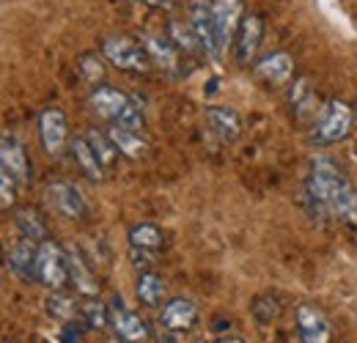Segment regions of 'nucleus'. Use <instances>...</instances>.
<instances>
[{"label":"nucleus","mask_w":357,"mask_h":343,"mask_svg":"<svg viewBox=\"0 0 357 343\" xmlns=\"http://www.w3.org/2000/svg\"><path fill=\"white\" fill-rule=\"evenodd\" d=\"M291 105H294V113L300 116V121H316V116L321 110V105H319V99H316L308 80H297L291 86Z\"/></svg>","instance_id":"obj_21"},{"label":"nucleus","mask_w":357,"mask_h":343,"mask_svg":"<svg viewBox=\"0 0 357 343\" xmlns=\"http://www.w3.org/2000/svg\"><path fill=\"white\" fill-rule=\"evenodd\" d=\"M242 0H212V20H215V33H218V49L220 58L234 44V36L242 22Z\"/></svg>","instance_id":"obj_5"},{"label":"nucleus","mask_w":357,"mask_h":343,"mask_svg":"<svg viewBox=\"0 0 357 343\" xmlns=\"http://www.w3.org/2000/svg\"><path fill=\"white\" fill-rule=\"evenodd\" d=\"M168 39L176 44L184 55H198V52H204V47L198 42V36H195L190 20H187V22H184V20H171V25H168Z\"/></svg>","instance_id":"obj_24"},{"label":"nucleus","mask_w":357,"mask_h":343,"mask_svg":"<svg viewBox=\"0 0 357 343\" xmlns=\"http://www.w3.org/2000/svg\"><path fill=\"white\" fill-rule=\"evenodd\" d=\"M102 52H105V58L113 63V66H119L121 72H132V75H146L154 63H151V58H149V52H146V47L143 42H137L132 36H107L105 42H102Z\"/></svg>","instance_id":"obj_3"},{"label":"nucleus","mask_w":357,"mask_h":343,"mask_svg":"<svg viewBox=\"0 0 357 343\" xmlns=\"http://www.w3.org/2000/svg\"><path fill=\"white\" fill-rule=\"evenodd\" d=\"M261 39H264V20L256 17V14L242 17L239 31H236V36H234L236 61H239L242 66L253 63V58H256V52H259V47H261Z\"/></svg>","instance_id":"obj_9"},{"label":"nucleus","mask_w":357,"mask_h":343,"mask_svg":"<svg viewBox=\"0 0 357 343\" xmlns=\"http://www.w3.org/2000/svg\"><path fill=\"white\" fill-rule=\"evenodd\" d=\"M36 280L47 286L50 291H63L69 283V269H66V250L58 247L52 239H45L36 247Z\"/></svg>","instance_id":"obj_4"},{"label":"nucleus","mask_w":357,"mask_h":343,"mask_svg":"<svg viewBox=\"0 0 357 343\" xmlns=\"http://www.w3.org/2000/svg\"><path fill=\"white\" fill-rule=\"evenodd\" d=\"M17 225H20L22 236L31 239V242H36V245H42L45 239H50L45 220L39 217L36 209H20V212H17Z\"/></svg>","instance_id":"obj_26"},{"label":"nucleus","mask_w":357,"mask_h":343,"mask_svg":"<svg viewBox=\"0 0 357 343\" xmlns=\"http://www.w3.org/2000/svg\"><path fill=\"white\" fill-rule=\"evenodd\" d=\"M204 119H206V127L212 129V135L220 137L223 143L239 140V135H242V119H239L236 110H231V107H209Z\"/></svg>","instance_id":"obj_16"},{"label":"nucleus","mask_w":357,"mask_h":343,"mask_svg":"<svg viewBox=\"0 0 357 343\" xmlns=\"http://www.w3.org/2000/svg\"><path fill=\"white\" fill-rule=\"evenodd\" d=\"M39 135L42 146L50 157H61L69 143V121L61 107H45L39 116Z\"/></svg>","instance_id":"obj_6"},{"label":"nucleus","mask_w":357,"mask_h":343,"mask_svg":"<svg viewBox=\"0 0 357 343\" xmlns=\"http://www.w3.org/2000/svg\"><path fill=\"white\" fill-rule=\"evenodd\" d=\"M294 316H297L300 343H333V324L321 307L305 302V305H297Z\"/></svg>","instance_id":"obj_7"},{"label":"nucleus","mask_w":357,"mask_h":343,"mask_svg":"<svg viewBox=\"0 0 357 343\" xmlns=\"http://www.w3.org/2000/svg\"><path fill=\"white\" fill-rule=\"evenodd\" d=\"M47 313L52 316V319H58V321H72V319H77V305L72 297H66L63 291H52L50 297H47Z\"/></svg>","instance_id":"obj_28"},{"label":"nucleus","mask_w":357,"mask_h":343,"mask_svg":"<svg viewBox=\"0 0 357 343\" xmlns=\"http://www.w3.org/2000/svg\"><path fill=\"white\" fill-rule=\"evenodd\" d=\"M165 245V234L160 225L154 222H140L130 228V247H140V250H151L157 253L160 247Z\"/></svg>","instance_id":"obj_22"},{"label":"nucleus","mask_w":357,"mask_h":343,"mask_svg":"<svg viewBox=\"0 0 357 343\" xmlns=\"http://www.w3.org/2000/svg\"><path fill=\"white\" fill-rule=\"evenodd\" d=\"M140 42H143V47H146V52H149V58H151L154 66H160V69H165V72H171V75H178V72H181V49H178L168 36L146 33Z\"/></svg>","instance_id":"obj_14"},{"label":"nucleus","mask_w":357,"mask_h":343,"mask_svg":"<svg viewBox=\"0 0 357 343\" xmlns=\"http://www.w3.org/2000/svg\"><path fill=\"white\" fill-rule=\"evenodd\" d=\"M17 190H20V181L0 168V209H11L17 204Z\"/></svg>","instance_id":"obj_32"},{"label":"nucleus","mask_w":357,"mask_h":343,"mask_svg":"<svg viewBox=\"0 0 357 343\" xmlns=\"http://www.w3.org/2000/svg\"><path fill=\"white\" fill-rule=\"evenodd\" d=\"M86 140L91 143V148H93V154H96V160L102 162V168H113L116 165V157H119V148L113 146V140L107 137V135H102L99 129H89V135H86Z\"/></svg>","instance_id":"obj_27"},{"label":"nucleus","mask_w":357,"mask_h":343,"mask_svg":"<svg viewBox=\"0 0 357 343\" xmlns=\"http://www.w3.org/2000/svg\"><path fill=\"white\" fill-rule=\"evenodd\" d=\"M77 66H80V75H83L86 83H99L105 77V61L99 55H91V52L89 55H80Z\"/></svg>","instance_id":"obj_31"},{"label":"nucleus","mask_w":357,"mask_h":343,"mask_svg":"<svg viewBox=\"0 0 357 343\" xmlns=\"http://www.w3.org/2000/svg\"><path fill=\"white\" fill-rule=\"evenodd\" d=\"M130 261H132L137 269H143V272H151L154 253H151V250H140V247H130Z\"/></svg>","instance_id":"obj_33"},{"label":"nucleus","mask_w":357,"mask_h":343,"mask_svg":"<svg viewBox=\"0 0 357 343\" xmlns=\"http://www.w3.org/2000/svg\"><path fill=\"white\" fill-rule=\"evenodd\" d=\"M253 316H256L261 324H272V321L280 316V302L275 300L272 294L256 297V302H253Z\"/></svg>","instance_id":"obj_30"},{"label":"nucleus","mask_w":357,"mask_h":343,"mask_svg":"<svg viewBox=\"0 0 357 343\" xmlns=\"http://www.w3.org/2000/svg\"><path fill=\"white\" fill-rule=\"evenodd\" d=\"M80 316H83V321L89 324L91 330H105L110 324V307L102 305V302H86L80 307Z\"/></svg>","instance_id":"obj_29"},{"label":"nucleus","mask_w":357,"mask_h":343,"mask_svg":"<svg viewBox=\"0 0 357 343\" xmlns=\"http://www.w3.org/2000/svg\"><path fill=\"white\" fill-rule=\"evenodd\" d=\"M110 327L116 330V335H119L121 341H127V343H146L149 335H151L149 324H146L137 313L127 310L124 305L110 307Z\"/></svg>","instance_id":"obj_13"},{"label":"nucleus","mask_w":357,"mask_h":343,"mask_svg":"<svg viewBox=\"0 0 357 343\" xmlns=\"http://www.w3.org/2000/svg\"><path fill=\"white\" fill-rule=\"evenodd\" d=\"M0 168L11 173L20 184L31 181V165H28L25 148L14 137H6V135H0Z\"/></svg>","instance_id":"obj_15"},{"label":"nucleus","mask_w":357,"mask_h":343,"mask_svg":"<svg viewBox=\"0 0 357 343\" xmlns=\"http://www.w3.org/2000/svg\"><path fill=\"white\" fill-rule=\"evenodd\" d=\"M72 154H75V162L80 165V171L86 173L91 181H99L105 176V168L96 160V154H93V148H91V143L86 137H75L72 140Z\"/></svg>","instance_id":"obj_23"},{"label":"nucleus","mask_w":357,"mask_h":343,"mask_svg":"<svg viewBox=\"0 0 357 343\" xmlns=\"http://www.w3.org/2000/svg\"><path fill=\"white\" fill-rule=\"evenodd\" d=\"M66 269H69V283L86 294V297H96L99 294V283L93 277V272L89 269V264L80 258V253L75 247H66Z\"/></svg>","instance_id":"obj_18"},{"label":"nucleus","mask_w":357,"mask_h":343,"mask_svg":"<svg viewBox=\"0 0 357 343\" xmlns=\"http://www.w3.org/2000/svg\"><path fill=\"white\" fill-rule=\"evenodd\" d=\"M89 102H91V107H93L96 116H102V119H107V121L116 124V121L124 116V110L130 107L132 99L113 86H96L93 91H91Z\"/></svg>","instance_id":"obj_12"},{"label":"nucleus","mask_w":357,"mask_h":343,"mask_svg":"<svg viewBox=\"0 0 357 343\" xmlns=\"http://www.w3.org/2000/svg\"><path fill=\"white\" fill-rule=\"evenodd\" d=\"M215 343H245V341L236 338V335H225V338H220V341H215Z\"/></svg>","instance_id":"obj_35"},{"label":"nucleus","mask_w":357,"mask_h":343,"mask_svg":"<svg viewBox=\"0 0 357 343\" xmlns=\"http://www.w3.org/2000/svg\"><path fill=\"white\" fill-rule=\"evenodd\" d=\"M160 324L168 330V333H187L198 324V305L192 300H168L162 305V313H160Z\"/></svg>","instance_id":"obj_11"},{"label":"nucleus","mask_w":357,"mask_h":343,"mask_svg":"<svg viewBox=\"0 0 357 343\" xmlns=\"http://www.w3.org/2000/svg\"><path fill=\"white\" fill-rule=\"evenodd\" d=\"M303 204L316 220H341L357 225V187L330 157H316L303 187Z\"/></svg>","instance_id":"obj_1"},{"label":"nucleus","mask_w":357,"mask_h":343,"mask_svg":"<svg viewBox=\"0 0 357 343\" xmlns=\"http://www.w3.org/2000/svg\"><path fill=\"white\" fill-rule=\"evenodd\" d=\"M190 25L198 36V42L204 47L206 55L212 58H220V49H218V33H215V20H212V3L209 0H195L192 8H190Z\"/></svg>","instance_id":"obj_10"},{"label":"nucleus","mask_w":357,"mask_h":343,"mask_svg":"<svg viewBox=\"0 0 357 343\" xmlns=\"http://www.w3.org/2000/svg\"><path fill=\"white\" fill-rule=\"evenodd\" d=\"M47 201L50 206L66 220H86L89 217V206H86V198L80 195V190L69 181H52L47 187Z\"/></svg>","instance_id":"obj_8"},{"label":"nucleus","mask_w":357,"mask_h":343,"mask_svg":"<svg viewBox=\"0 0 357 343\" xmlns=\"http://www.w3.org/2000/svg\"><path fill=\"white\" fill-rule=\"evenodd\" d=\"M256 75L269 86H283L294 75V58L289 52H272L256 63Z\"/></svg>","instance_id":"obj_17"},{"label":"nucleus","mask_w":357,"mask_h":343,"mask_svg":"<svg viewBox=\"0 0 357 343\" xmlns=\"http://www.w3.org/2000/svg\"><path fill=\"white\" fill-rule=\"evenodd\" d=\"M107 137L113 140V146L119 148V154H124L127 160H140V157L149 154V143H146V137L137 129H127L113 124L110 132H107Z\"/></svg>","instance_id":"obj_20"},{"label":"nucleus","mask_w":357,"mask_h":343,"mask_svg":"<svg viewBox=\"0 0 357 343\" xmlns=\"http://www.w3.org/2000/svg\"><path fill=\"white\" fill-rule=\"evenodd\" d=\"M36 242L20 239L8 247V266L22 277V280H36Z\"/></svg>","instance_id":"obj_19"},{"label":"nucleus","mask_w":357,"mask_h":343,"mask_svg":"<svg viewBox=\"0 0 357 343\" xmlns=\"http://www.w3.org/2000/svg\"><path fill=\"white\" fill-rule=\"evenodd\" d=\"M140 3H146L151 8H174L176 6V0H140Z\"/></svg>","instance_id":"obj_34"},{"label":"nucleus","mask_w":357,"mask_h":343,"mask_svg":"<svg viewBox=\"0 0 357 343\" xmlns=\"http://www.w3.org/2000/svg\"><path fill=\"white\" fill-rule=\"evenodd\" d=\"M135 291H137V300L143 302V305L157 307V305H162V300H165V280L160 275H154V272H143L137 277Z\"/></svg>","instance_id":"obj_25"},{"label":"nucleus","mask_w":357,"mask_h":343,"mask_svg":"<svg viewBox=\"0 0 357 343\" xmlns=\"http://www.w3.org/2000/svg\"><path fill=\"white\" fill-rule=\"evenodd\" d=\"M355 124V110L344 99H327L313 121V143L316 146H335L349 137Z\"/></svg>","instance_id":"obj_2"}]
</instances>
